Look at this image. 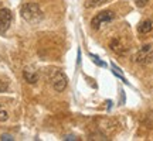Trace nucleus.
<instances>
[{
  "label": "nucleus",
  "mask_w": 153,
  "mask_h": 141,
  "mask_svg": "<svg viewBox=\"0 0 153 141\" xmlns=\"http://www.w3.org/2000/svg\"><path fill=\"white\" fill-rule=\"evenodd\" d=\"M20 14L27 23H38L43 18V11L40 9V6L34 1H28L20 7Z\"/></svg>",
  "instance_id": "f257e3e1"
},
{
  "label": "nucleus",
  "mask_w": 153,
  "mask_h": 141,
  "mask_svg": "<svg viewBox=\"0 0 153 141\" xmlns=\"http://www.w3.org/2000/svg\"><path fill=\"white\" fill-rule=\"evenodd\" d=\"M133 61L136 64H139V65H149V64H152L153 62V47L150 44L143 45L142 48L135 54Z\"/></svg>",
  "instance_id": "f03ea898"
},
{
  "label": "nucleus",
  "mask_w": 153,
  "mask_h": 141,
  "mask_svg": "<svg viewBox=\"0 0 153 141\" xmlns=\"http://www.w3.org/2000/svg\"><path fill=\"white\" fill-rule=\"evenodd\" d=\"M51 83H53V87L57 92H62L65 90L67 85H68V78L67 75L60 69H55L54 73H53V78H51Z\"/></svg>",
  "instance_id": "7ed1b4c3"
},
{
  "label": "nucleus",
  "mask_w": 153,
  "mask_h": 141,
  "mask_svg": "<svg viewBox=\"0 0 153 141\" xmlns=\"http://www.w3.org/2000/svg\"><path fill=\"white\" fill-rule=\"evenodd\" d=\"M114 18H115L114 11H109V10L101 11V13H98V14L91 20V27H92L94 30H98V28H101V26H102L104 23H109V21H112Z\"/></svg>",
  "instance_id": "20e7f679"
},
{
  "label": "nucleus",
  "mask_w": 153,
  "mask_h": 141,
  "mask_svg": "<svg viewBox=\"0 0 153 141\" xmlns=\"http://www.w3.org/2000/svg\"><path fill=\"white\" fill-rule=\"evenodd\" d=\"M13 14L9 9H0V33H6L11 24Z\"/></svg>",
  "instance_id": "39448f33"
},
{
  "label": "nucleus",
  "mask_w": 153,
  "mask_h": 141,
  "mask_svg": "<svg viewBox=\"0 0 153 141\" xmlns=\"http://www.w3.org/2000/svg\"><path fill=\"white\" fill-rule=\"evenodd\" d=\"M109 47H111V49L114 51L115 54H118V55H125L126 51H128V47L125 45V43H123L120 38H118V37H115V38L111 40Z\"/></svg>",
  "instance_id": "423d86ee"
},
{
  "label": "nucleus",
  "mask_w": 153,
  "mask_h": 141,
  "mask_svg": "<svg viewBox=\"0 0 153 141\" xmlns=\"http://www.w3.org/2000/svg\"><path fill=\"white\" fill-rule=\"evenodd\" d=\"M153 30V23L152 20H143L139 26H137V31L140 34H148Z\"/></svg>",
  "instance_id": "0eeeda50"
},
{
  "label": "nucleus",
  "mask_w": 153,
  "mask_h": 141,
  "mask_svg": "<svg viewBox=\"0 0 153 141\" xmlns=\"http://www.w3.org/2000/svg\"><path fill=\"white\" fill-rule=\"evenodd\" d=\"M23 76H24V79H26V82H28V83H36V82L38 81V75H37V72H34V70L31 69H24L23 70Z\"/></svg>",
  "instance_id": "6e6552de"
},
{
  "label": "nucleus",
  "mask_w": 153,
  "mask_h": 141,
  "mask_svg": "<svg viewBox=\"0 0 153 141\" xmlns=\"http://www.w3.org/2000/svg\"><path fill=\"white\" fill-rule=\"evenodd\" d=\"M106 1H108V0H85V7H87V9H94V7L105 4Z\"/></svg>",
  "instance_id": "1a4fd4ad"
},
{
  "label": "nucleus",
  "mask_w": 153,
  "mask_h": 141,
  "mask_svg": "<svg viewBox=\"0 0 153 141\" xmlns=\"http://www.w3.org/2000/svg\"><path fill=\"white\" fill-rule=\"evenodd\" d=\"M7 119H9V113H7L4 109L0 106V123H4V121H7Z\"/></svg>",
  "instance_id": "9d476101"
},
{
  "label": "nucleus",
  "mask_w": 153,
  "mask_h": 141,
  "mask_svg": "<svg viewBox=\"0 0 153 141\" xmlns=\"http://www.w3.org/2000/svg\"><path fill=\"white\" fill-rule=\"evenodd\" d=\"M89 57H91V58H94V62H95V64H98L99 66H106V64H105V62H102V61H99V58L98 57H97V55H94V54H89Z\"/></svg>",
  "instance_id": "9b49d317"
},
{
  "label": "nucleus",
  "mask_w": 153,
  "mask_h": 141,
  "mask_svg": "<svg viewBox=\"0 0 153 141\" xmlns=\"http://www.w3.org/2000/svg\"><path fill=\"white\" fill-rule=\"evenodd\" d=\"M9 89V85L6 83V82H3V81H0V93H3V92H6Z\"/></svg>",
  "instance_id": "f8f14e48"
},
{
  "label": "nucleus",
  "mask_w": 153,
  "mask_h": 141,
  "mask_svg": "<svg viewBox=\"0 0 153 141\" xmlns=\"http://www.w3.org/2000/svg\"><path fill=\"white\" fill-rule=\"evenodd\" d=\"M135 3H136L137 7H145L149 3V0H135Z\"/></svg>",
  "instance_id": "ddd939ff"
},
{
  "label": "nucleus",
  "mask_w": 153,
  "mask_h": 141,
  "mask_svg": "<svg viewBox=\"0 0 153 141\" xmlns=\"http://www.w3.org/2000/svg\"><path fill=\"white\" fill-rule=\"evenodd\" d=\"M0 140H4V141H11V140H14L11 136H9V134H3V136L0 137Z\"/></svg>",
  "instance_id": "4468645a"
}]
</instances>
